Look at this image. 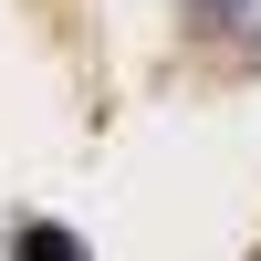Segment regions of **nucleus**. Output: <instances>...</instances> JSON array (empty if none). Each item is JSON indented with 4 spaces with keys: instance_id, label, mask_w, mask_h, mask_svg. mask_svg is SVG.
<instances>
[{
    "instance_id": "nucleus-1",
    "label": "nucleus",
    "mask_w": 261,
    "mask_h": 261,
    "mask_svg": "<svg viewBox=\"0 0 261 261\" xmlns=\"http://www.w3.org/2000/svg\"><path fill=\"white\" fill-rule=\"evenodd\" d=\"M188 11V42H199V53H220V63H261V0H178Z\"/></svg>"
},
{
    "instance_id": "nucleus-2",
    "label": "nucleus",
    "mask_w": 261,
    "mask_h": 261,
    "mask_svg": "<svg viewBox=\"0 0 261 261\" xmlns=\"http://www.w3.org/2000/svg\"><path fill=\"white\" fill-rule=\"evenodd\" d=\"M11 261H94L63 220H11Z\"/></svg>"
}]
</instances>
